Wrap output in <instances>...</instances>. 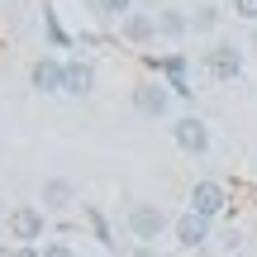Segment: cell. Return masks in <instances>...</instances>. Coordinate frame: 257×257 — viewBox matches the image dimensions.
Masks as SVG:
<instances>
[{
    "label": "cell",
    "instance_id": "1",
    "mask_svg": "<svg viewBox=\"0 0 257 257\" xmlns=\"http://www.w3.org/2000/svg\"><path fill=\"white\" fill-rule=\"evenodd\" d=\"M172 138H176V148H181L186 157H205L210 153V124L200 119V114H181V119L172 124Z\"/></svg>",
    "mask_w": 257,
    "mask_h": 257
},
{
    "label": "cell",
    "instance_id": "2",
    "mask_svg": "<svg viewBox=\"0 0 257 257\" xmlns=\"http://www.w3.org/2000/svg\"><path fill=\"white\" fill-rule=\"evenodd\" d=\"M128 233H134L143 248H148V243H157L167 233V210H162V205H148V200L134 205V210H128Z\"/></svg>",
    "mask_w": 257,
    "mask_h": 257
},
{
    "label": "cell",
    "instance_id": "3",
    "mask_svg": "<svg viewBox=\"0 0 257 257\" xmlns=\"http://www.w3.org/2000/svg\"><path fill=\"white\" fill-rule=\"evenodd\" d=\"M43 205H15V210L5 214V229H10V238L15 243H38L43 238Z\"/></svg>",
    "mask_w": 257,
    "mask_h": 257
},
{
    "label": "cell",
    "instance_id": "4",
    "mask_svg": "<svg viewBox=\"0 0 257 257\" xmlns=\"http://www.w3.org/2000/svg\"><path fill=\"white\" fill-rule=\"evenodd\" d=\"M172 86L167 81H143V86H134V110L143 114V119H162L167 110H172Z\"/></svg>",
    "mask_w": 257,
    "mask_h": 257
},
{
    "label": "cell",
    "instance_id": "5",
    "mask_svg": "<svg viewBox=\"0 0 257 257\" xmlns=\"http://www.w3.org/2000/svg\"><path fill=\"white\" fill-rule=\"evenodd\" d=\"M205 72L214 76V81H238L243 76V48L238 43H219L205 53Z\"/></svg>",
    "mask_w": 257,
    "mask_h": 257
},
{
    "label": "cell",
    "instance_id": "6",
    "mask_svg": "<svg viewBox=\"0 0 257 257\" xmlns=\"http://www.w3.org/2000/svg\"><path fill=\"white\" fill-rule=\"evenodd\" d=\"M186 210L205 214V219H219V214L229 210V191H224L219 181H195V186H191V205H186Z\"/></svg>",
    "mask_w": 257,
    "mask_h": 257
},
{
    "label": "cell",
    "instance_id": "7",
    "mask_svg": "<svg viewBox=\"0 0 257 257\" xmlns=\"http://www.w3.org/2000/svg\"><path fill=\"white\" fill-rule=\"evenodd\" d=\"M62 81H67V62H57V57H38L29 72V86L38 95H62Z\"/></svg>",
    "mask_w": 257,
    "mask_h": 257
},
{
    "label": "cell",
    "instance_id": "8",
    "mask_svg": "<svg viewBox=\"0 0 257 257\" xmlns=\"http://www.w3.org/2000/svg\"><path fill=\"white\" fill-rule=\"evenodd\" d=\"M210 224H214V219H205V214L186 210L181 219L172 224V233H176V243H181V248H205V243H210Z\"/></svg>",
    "mask_w": 257,
    "mask_h": 257
},
{
    "label": "cell",
    "instance_id": "9",
    "mask_svg": "<svg viewBox=\"0 0 257 257\" xmlns=\"http://www.w3.org/2000/svg\"><path fill=\"white\" fill-rule=\"evenodd\" d=\"M91 91H95V67L91 62H67L62 95H91Z\"/></svg>",
    "mask_w": 257,
    "mask_h": 257
},
{
    "label": "cell",
    "instance_id": "10",
    "mask_svg": "<svg viewBox=\"0 0 257 257\" xmlns=\"http://www.w3.org/2000/svg\"><path fill=\"white\" fill-rule=\"evenodd\" d=\"M72 205V181L67 176H53V181H43V210L48 214H57V210H67Z\"/></svg>",
    "mask_w": 257,
    "mask_h": 257
},
{
    "label": "cell",
    "instance_id": "11",
    "mask_svg": "<svg viewBox=\"0 0 257 257\" xmlns=\"http://www.w3.org/2000/svg\"><path fill=\"white\" fill-rule=\"evenodd\" d=\"M124 34L134 38V43H148V38L157 34V19H153V15H138V10H134V15L124 19Z\"/></svg>",
    "mask_w": 257,
    "mask_h": 257
},
{
    "label": "cell",
    "instance_id": "12",
    "mask_svg": "<svg viewBox=\"0 0 257 257\" xmlns=\"http://www.w3.org/2000/svg\"><path fill=\"white\" fill-rule=\"evenodd\" d=\"M186 29H191V15H181V10H162V15H157V34L181 38Z\"/></svg>",
    "mask_w": 257,
    "mask_h": 257
},
{
    "label": "cell",
    "instance_id": "13",
    "mask_svg": "<svg viewBox=\"0 0 257 257\" xmlns=\"http://www.w3.org/2000/svg\"><path fill=\"white\" fill-rule=\"evenodd\" d=\"M95 10H100L105 19H128L134 15V0H95Z\"/></svg>",
    "mask_w": 257,
    "mask_h": 257
},
{
    "label": "cell",
    "instance_id": "14",
    "mask_svg": "<svg viewBox=\"0 0 257 257\" xmlns=\"http://www.w3.org/2000/svg\"><path fill=\"white\" fill-rule=\"evenodd\" d=\"M214 24H219V10H214V5H200L191 15V29H214Z\"/></svg>",
    "mask_w": 257,
    "mask_h": 257
},
{
    "label": "cell",
    "instance_id": "15",
    "mask_svg": "<svg viewBox=\"0 0 257 257\" xmlns=\"http://www.w3.org/2000/svg\"><path fill=\"white\" fill-rule=\"evenodd\" d=\"M233 15L248 19V24H257V0H233Z\"/></svg>",
    "mask_w": 257,
    "mask_h": 257
},
{
    "label": "cell",
    "instance_id": "16",
    "mask_svg": "<svg viewBox=\"0 0 257 257\" xmlns=\"http://www.w3.org/2000/svg\"><path fill=\"white\" fill-rule=\"evenodd\" d=\"M38 257H76V252L67 248V243H43V248H38Z\"/></svg>",
    "mask_w": 257,
    "mask_h": 257
},
{
    "label": "cell",
    "instance_id": "17",
    "mask_svg": "<svg viewBox=\"0 0 257 257\" xmlns=\"http://www.w3.org/2000/svg\"><path fill=\"white\" fill-rule=\"evenodd\" d=\"M224 248H229V252H238V248H243V233H238V229H233V233H224Z\"/></svg>",
    "mask_w": 257,
    "mask_h": 257
},
{
    "label": "cell",
    "instance_id": "18",
    "mask_svg": "<svg viewBox=\"0 0 257 257\" xmlns=\"http://www.w3.org/2000/svg\"><path fill=\"white\" fill-rule=\"evenodd\" d=\"M0 257H5V243H0Z\"/></svg>",
    "mask_w": 257,
    "mask_h": 257
}]
</instances>
